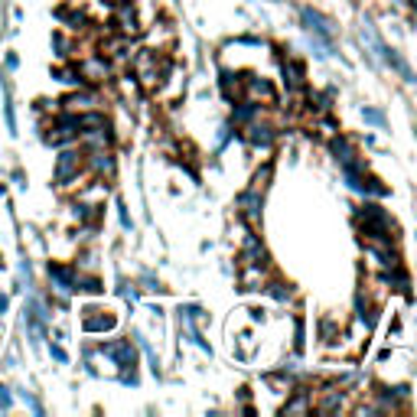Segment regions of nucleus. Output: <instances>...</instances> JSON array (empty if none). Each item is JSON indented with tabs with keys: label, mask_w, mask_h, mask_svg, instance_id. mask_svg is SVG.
Returning <instances> with one entry per match:
<instances>
[{
	"label": "nucleus",
	"mask_w": 417,
	"mask_h": 417,
	"mask_svg": "<svg viewBox=\"0 0 417 417\" xmlns=\"http://www.w3.org/2000/svg\"><path fill=\"white\" fill-rule=\"evenodd\" d=\"M49 274H52V281L59 284V290H72V287H75V274H72V267H59V264H52Z\"/></svg>",
	"instance_id": "11"
},
{
	"label": "nucleus",
	"mask_w": 417,
	"mask_h": 417,
	"mask_svg": "<svg viewBox=\"0 0 417 417\" xmlns=\"http://www.w3.org/2000/svg\"><path fill=\"white\" fill-rule=\"evenodd\" d=\"M59 82H68V85H82L85 78L78 75V68H62V72H59Z\"/></svg>",
	"instance_id": "20"
},
{
	"label": "nucleus",
	"mask_w": 417,
	"mask_h": 417,
	"mask_svg": "<svg viewBox=\"0 0 417 417\" xmlns=\"http://www.w3.org/2000/svg\"><path fill=\"white\" fill-rule=\"evenodd\" d=\"M104 356H111L118 365H124V368H134V362H137V352H134V346L131 342H108L104 346Z\"/></svg>",
	"instance_id": "5"
},
{
	"label": "nucleus",
	"mask_w": 417,
	"mask_h": 417,
	"mask_svg": "<svg viewBox=\"0 0 417 417\" xmlns=\"http://www.w3.org/2000/svg\"><path fill=\"white\" fill-rule=\"evenodd\" d=\"M251 95H261L264 102H274V88H271V82H264V78H255V82H251Z\"/></svg>",
	"instance_id": "17"
},
{
	"label": "nucleus",
	"mask_w": 417,
	"mask_h": 417,
	"mask_svg": "<svg viewBox=\"0 0 417 417\" xmlns=\"http://www.w3.org/2000/svg\"><path fill=\"white\" fill-rule=\"evenodd\" d=\"M0 408H10V394H7V388L0 385Z\"/></svg>",
	"instance_id": "26"
},
{
	"label": "nucleus",
	"mask_w": 417,
	"mask_h": 417,
	"mask_svg": "<svg viewBox=\"0 0 417 417\" xmlns=\"http://www.w3.org/2000/svg\"><path fill=\"white\" fill-rule=\"evenodd\" d=\"M339 404H342V394H339V398L332 394V398H326L323 404H320V411H336V408H339Z\"/></svg>",
	"instance_id": "22"
},
{
	"label": "nucleus",
	"mask_w": 417,
	"mask_h": 417,
	"mask_svg": "<svg viewBox=\"0 0 417 417\" xmlns=\"http://www.w3.org/2000/svg\"><path fill=\"white\" fill-rule=\"evenodd\" d=\"M365 121H372V124H385V114H382V111L365 108Z\"/></svg>",
	"instance_id": "23"
},
{
	"label": "nucleus",
	"mask_w": 417,
	"mask_h": 417,
	"mask_svg": "<svg viewBox=\"0 0 417 417\" xmlns=\"http://www.w3.org/2000/svg\"><path fill=\"white\" fill-rule=\"evenodd\" d=\"M118 26H121V33H124V36L140 33V26H137V17H134V7H131V4H121V10H118Z\"/></svg>",
	"instance_id": "10"
},
{
	"label": "nucleus",
	"mask_w": 417,
	"mask_h": 417,
	"mask_svg": "<svg viewBox=\"0 0 417 417\" xmlns=\"http://www.w3.org/2000/svg\"><path fill=\"white\" fill-rule=\"evenodd\" d=\"M108 4H121V0H108Z\"/></svg>",
	"instance_id": "30"
},
{
	"label": "nucleus",
	"mask_w": 417,
	"mask_h": 417,
	"mask_svg": "<svg viewBox=\"0 0 417 417\" xmlns=\"http://www.w3.org/2000/svg\"><path fill=\"white\" fill-rule=\"evenodd\" d=\"M307 411H310V398H307V392H297V398L284 404V414H307Z\"/></svg>",
	"instance_id": "13"
},
{
	"label": "nucleus",
	"mask_w": 417,
	"mask_h": 417,
	"mask_svg": "<svg viewBox=\"0 0 417 417\" xmlns=\"http://www.w3.org/2000/svg\"><path fill=\"white\" fill-rule=\"evenodd\" d=\"M248 140L255 147H267L274 140V131L264 128V124H251V128H248Z\"/></svg>",
	"instance_id": "12"
},
{
	"label": "nucleus",
	"mask_w": 417,
	"mask_h": 417,
	"mask_svg": "<svg viewBox=\"0 0 417 417\" xmlns=\"http://www.w3.org/2000/svg\"><path fill=\"white\" fill-rule=\"evenodd\" d=\"M137 75H140V82H144L147 88L160 82V68H157V56H154L150 49L137 56Z\"/></svg>",
	"instance_id": "3"
},
{
	"label": "nucleus",
	"mask_w": 417,
	"mask_h": 417,
	"mask_svg": "<svg viewBox=\"0 0 417 417\" xmlns=\"http://www.w3.org/2000/svg\"><path fill=\"white\" fill-rule=\"evenodd\" d=\"M332 154L339 157L342 163H352V147H349V140H336V144H332Z\"/></svg>",
	"instance_id": "19"
},
{
	"label": "nucleus",
	"mask_w": 417,
	"mask_h": 417,
	"mask_svg": "<svg viewBox=\"0 0 417 417\" xmlns=\"http://www.w3.org/2000/svg\"><path fill=\"white\" fill-rule=\"evenodd\" d=\"M62 104H68V108H92L95 104V95H88V92H82V95H68Z\"/></svg>",
	"instance_id": "16"
},
{
	"label": "nucleus",
	"mask_w": 417,
	"mask_h": 417,
	"mask_svg": "<svg viewBox=\"0 0 417 417\" xmlns=\"http://www.w3.org/2000/svg\"><path fill=\"white\" fill-rule=\"evenodd\" d=\"M303 23H307V30L313 36H320V40H323L326 46L332 43V26L326 23L323 17H320V13H316V10H310V7H303Z\"/></svg>",
	"instance_id": "4"
},
{
	"label": "nucleus",
	"mask_w": 417,
	"mask_h": 417,
	"mask_svg": "<svg viewBox=\"0 0 417 417\" xmlns=\"http://www.w3.org/2000/svg\"><path fill=\"white\" fill-rule=\"evenodd\" d=\"M284 72H287V78H290V85H294V88L303 82V66H300V62H287V68H284Z\"/></svg>",
	"instance_id": "18"
},
{
	"label": "nucleus",
	"mask_w": 417,
	"mask_h": 417,
	"mask_svg": "<svg viewBox=\"0 0 417 417\" xmlns=\"http://www.w3.org/2000/svg\"><path fill=\"white\" fill-rule=\"evenodd\" d=\"M4 310H7V297H0V313H4Z\"/></svg>",
	"instance_id": "29"
},
{
	"label": "nucleus",
	"mask_w": 417,
	"mask_h": 417,
	"mask_svg": "<svg viewBox=\"0 0 417 417\" xmlns=\"http://www.w3.org/2000/svg\"><path fill=\"white\" fill-rule=\"evenodd\" d=\"M82 290H92V294H98V290H102V284L95 281V277H88V281H82Z\"/></svg>",
	"instance_id": "25"
},
{
	"label": "nucleus",
	"mask_w": 417,
	"mask_h": 417,
	"mask_svg": "<svg viewBox=\"0 0 417 417\" xmlns=\"http://www.w3.org/2000/svg\"><path fill=\"white\" fill-rule=\"evenodd\" d=\"M92 170H95V173H104V176H111V173H114V160H111L108 154H95V157H92Z\"/></svg>",
	"instance_id": "15"
},
{
	"label": "nucleus",
	"mask_w": 417,
	"mask_h": 417,
	"mask_svg": "<svg viewBox=\"0 0 417 417\" xmlns=\"http://www.w3.org/2000/svg\"><path fill=\"white\" fill-rule=\"evenodd\" d=\"M114 316L111 313H98V310H88V316H85V332H108V330H114Z\"/></svg>",
	"instance_id": "9"
},
{
	"label": "nucleus",
	"mask_w": 417,
	"mask_h": 417,
	"mask_svg": "<svg viewBox=\"0 0 417 417\" xmlns=\"http://www.w3.org/2000/svg\"><path fill=\"white\" fill-rule=\"evenodd\" d=\"M78 75L85 78V82H102V78L111 75V68L104 59H85V62H78Z\"/></svg>",
	"instance_id": "6"
},
{
	"label": "nucleus",
	"mask_w": 417,
	"mask_h": 417,
	"mask_svg": "<svg viewBox=\"0 0 417 417\" xmlns=\"http://www.w3.org/2000/svg\"><path fill=\"white\" fill-rule=\"evenodd\" d=\"M82 170V154L75 150H62L59 160H56V183H72Z\"/></svg>",
	"instance_id": "2"
},
{
	"label": "nucleus",
	"mask_w": 417,
	"mask_h": 417,
	"mask_svg": "<svg viewBox=\"0 0 417 417\" xmlns=\"http://www.w3.org/2000/svg\"><path fill=\"white\" fill-rule=\"evenodd\" d=\"M26 323H30V332H33L36 339L46 336V310L36 300H30V307H26Z\"/></svg>",
	"instance_id": "8"
},
{
	"label": "nucleus",
	"mask_w": 417,
	"mask_h": 417,
	"mask_svg": "<svg viewBox=\"0 0 417 417\" xmlns=\"http://www.w3.org/2000/svg\"><path fill=\"white\" fill-rule=\"evenodd\" d=\"M222 92H225V98H229V102H235V98H238L241 85H238V78L231 75V72H222Z\"/></svg>",
	"instance_id": "14"
},
{
	"label": "nucleus",
	"mask_w": 417,
	"mask_h": 417,
	"mask_svg": "<svg viewBox=\"0 0 417 417\" xmlns=\"http://www.w3.org/2000/svg\"><path fill=\"white\" fill-rule=\"evenodd\" d=\"M52 46H56V56H66V49H68V43L62 40L59 33H56V40H52Z\"/></svg>",
	"instance_id": "24"
},
{
	"label": "nucleus",
	"mask_w": 417,
	"mask_h": 417,
	"mask_svg": "<svg viewBox=\"0 0 417 417\" xmlns=\"http://www.w3.org/2000/svg\"><path fill=\"white\" fill-rule=\"evenodd\" d=\"M255 111H258V104H251V102L241 104V108L235 111V121H251V118H255Z\"/></svg>",
	"instance_id": "21"
},
{
	"label": "nucleus",
	"mask_w": 417,
	"mask_h": 417,
	"mask_svg": "<svg viewBox=\"0 0 417 417\" xmlns=\"http://www.w3.org/2000/svg\"><path fill=\"white\" fill-rule=\"evenodd\" d=\"M274 297H277V300H284V297H287V290H284L281 284H274Z\"/></svg>",
	"instance_id": "28"
},
{
	"label": "nucleus",
	"mask_w": 417,
	"mask_h": 417,
	"mask_svg": "<svg viewBox=\"0 0 417 417\" xmlns=\"http://www.w3.org/2000/svg\"><path fill=\"white\" fill-rule=\"evenodd\" d=\"M52 358H56V362H68V358H66V352H62L59 346H52Z\"/></svg>",
	"instance_id": "27"
},
{
	"label": "nucleus",
	"mask_w": 417,
	"mask_h": 417,
	"mask_svg": "<svg viewBox=\"0 0 417 417\" xmlns=\"http://www.w3.org/2000/svg\"><path fill=\"white\" fill-rule=\"evenodd\" d=\"M238 209H241V215H245V219L255 222L258 215H261V189L251 186L248 193H241V196H238Z\"/></svg>",
	"instance_id": "7"
},
{
	"label": "nucleus",
	"mask_w": 417,
	"mask_h": 417,
	"mask_svg": "<svg viewBox=\"0 0 417 417\" xmlns=\"http://www.w3.org/2000/svg\"><path fill=\"white\" fill-rule=\"evenodd\" d=\"M358 40H362V43H365L368 49H372L375 59H382L385 66H392L394 72H401V75H404V82H414V72L408 68V62H404V59L398 56V52L388 49V46H385L382 40H378V33H375L372 20H362V26H358Z\"/></svg>",
	"instance_id": "1"
}]
</instances>
